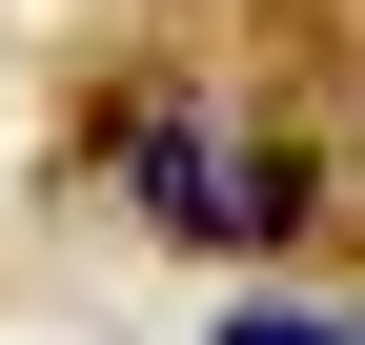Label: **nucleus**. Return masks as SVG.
Wrapping results in <instances>:
<instances>
[{
	"instance_id": "obj_2",
	"label": "nucleus",
	"mask_w": 365,
	"mask_h": 345,
	"mask_svg": "<svg viewBox=\"0 0 365 345\" xmlns=\"http://www.w3.org/2000/svg\"><path fill=\"white\" fill-rule=\"evenodd\" d=\"M223 345H345V325L325 305H264V325H223Z\"/></svg>"
},
{
	"instance_id": "obj_1",
	"label": "nucleus",
	"mask_w": 365,
	"mask_h": 345,
	"mask_svg": "<svg viewBox=\"0 0 365 345\" xmlns=\"http://www.w3.org/2000/svg\"><path fill=\"white\" fill-rule=\"evenodd\" d=\"M122 183H143V224H182V244L284 224V203H264V163L223 143V122H182V102H143V122H122Z\"/></svg>"
}]
</instances>
